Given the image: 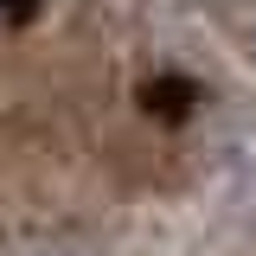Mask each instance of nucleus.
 <instances>
[{
	"instance_id": "obj_1",
	"label": "nucleus",
	"mask_w": 256,
	"mask_h": 256,
	"mask_svg": "<svg viewBox=\"0 0 256 256\" xmlns=\"http://www.w3.org/2000/svg\"><path fill=\"white\" fill-rule=\"evenodd\" d=\"M26 256H90L84 244H38V250H26Z\"/></svg>"
},
{
	"instance_id": "obj_2",
	"label": "nucleus",
	"mask_w": 256,
	"mask_h": 256,
	"mask_svg": "<svg viewBox=\"0 0 256 256\" xmlns=\"http://www.w3.org/2000/svg\"><path fill=\"white\" fill-rule=\"evenodd\" d=\"M250 52H256V32H250Z\"/></svg>"
}]
</instances>
